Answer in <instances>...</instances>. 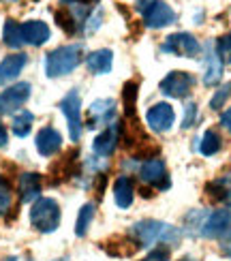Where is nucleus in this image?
I'll use <instances>...</instances> for the list:
<instances>
[{
	"label": "nucleus",
	"mask_w": 231,
	"mask_h": 261,
	"mask_svg": "<svg viewBox=\"0 0 231 261\" xmlns=\"http://www.w3.org/2000/svg\"><path fill=\"white\" fill-rule=\"evenodd\" d=\"M139 176H141V180H144V182L154 184V187H159V189H167L169 187L167 167H165L163 159H148L146 163H141Z\"/></svg>",
	"instance_id": "1a4fd4ad"
},
{
	"label": "nucleus",
	"mask_w": 231,
	"mask_h": 261,
	"mask_svg": "<svg viewBox=\"0 0 231 261\" xmlns=\"http://www.w3.org/2000/svg\"><path fill=\"white\" fill-rule=\"evenodd\" d=\"M208 197L214 201H231V173L206 184Z\"/></svg>",
	"instance_id": "aec40b11"
},
{
	"label": "nucleus",
	"mask_w": 231,
	"mask_h": 261,
	"mask_svg": "<svg viewBox=\"0 0 231 261\" xmlns=\"http://www.w3.org/2000/svg\"><path fill=\"white\" fill-rule=\"evenodd\" d=\"M118 141H120V124L112 122V126L105 128L101 135H96L94 144H92V150L96 152V154H101V156H109V154H114Z\"/></svg>",
	"instance_id": "f8f14e48"
},
{
	"label": "nucleus",
	"mask_w": 231,
	"mask_h": 261,
	"mask_svg": "<svg viewBox=\"0 0 231 261\" xmlns=\"http://www.w3.org/2000/svg\"><path fill=\"white\" fill-rule=\"evenodd\" d=\"M28 56L26 54H13V56H7L3 62H0V86L15 80L21 73V69L26 67Z\"/></svg>",
	"instance_id": "f3484780"
},
{
	"label": "nucleus",
	"mask_w": 231,
	"mask_h": 261,
	"mask_svg": "<svg viewBox=\"0 0 231 261\" xmlns=\"http://www.w3.org/2000/svg\"><path fill=\"white\" fill-rule=\"evenodd\" d=\"M231 96V82L229 84H225L221 90H216V94L212 96V101H210V107L212 110H221V107L225 105V101Z\"/></svg>",
	"instance_id": "c85d7f7f"
},
{
	"label": "nucleus",
	"mask_w": 231,
	"mask_h": 261,
	"mask_svg": "<svg viewBox=\"0 0 231 261\" xmlns=\"http://www.w3.org/2000/svg\"><path fill=\"white\" fill-rule=\"evenodd\" d=\"M92 219H94V205L92 203H86L84 208L80 210V214H77V223H75V233L77 236H86L88 233V227H90V223H92Z\"/></svg>",
	"instance_id": "a878e982"
},
{
	"label": "nucleus",
	"mask_w": 231,
	"mask_h": 261,
	"mask_svg": "<svg viewBox=\"0 0 231 261\" xmlns=\"http://www.w3.org/2000/svg\"><path fill=\"white\" fill-rule=\"evenodd\" d=\"M216 51H218V56H221L223 62H231V35H225V37L218 39Z\"/></svg>",
	"instance_id": "c756f323"
},
{
	"label": "nucleus",
	"mask_w": 231,
	"mask_h": 261,
	"mask_svg": "<svg viewBox=\"0 0 231 261\" xmlns=\"http://www.w3.org/2000/svg\"><path fill=\"white\" fill-rule=\"evenodd\" d=\"M199 150H201V154H206V156L216 154V152L221 150V137H218V133H214V130H206L203 137H201Z\"/></svg>",
	"instance_id": "bb28decb"
},
{
	"label": "nucleus",
	"mask_w": 231,
	"mask_h": 261,
	"mask_svg": "<svg viewBox=\"0 0 231 261\" xmlns=\"http://www.w3.org/2000/svg\"><path fill=\"white\" fill-rule=\"evenodd\" d=\"M75 159H77V152L71 150V152H67V154H64V159H60L56 165L52 167V173H54V176H58L56 182L67 180V178L73 176V171H75V167H73V165H75Z\"/></svg>",
	"instance_id": "4be33fe9"
},
{
	"label": "nucleus",
	"mask_w": 231,
	"mask_h": 261,
	"mask_svg": "<svg viewBox=\"0 0 231 261\" xmlns=\"http://www.w3.org/2000/svg\"><path fill=\"white\" fill-rule=\"evenodd\" d=\"M30 223L41 233H52L60 225V205L52 197H39L30 208Z\"/></svg>",
	"instance_id": "f257e3e1"
},
{
	"label": "nucleus",
	"mask_w": 231,
	"mask_h": 261,
	"mask_svg": "<svg viewBox=\"0 0 231 261\" xmlns=\"http://www.w3.org/2000/svg\"><path fill=\"white\" fill-rule=\"evenodd\" d=\"M180 261H191V259H180Z\"/></svg>",
	"instance_id": "a19ab883"
},
{
	"label": "nucleus",
	"mask_w": 231,
	"mask_h": 261,
	"mask_svg": "<svg viewBox=\"0 0 231 261\" xmlns=\"http://www.w3.org/2000/svg\"><path fill=\"white\" fill-rule=\"evenodd\" d=\"M195 114H197V107H195V103H189V105H186V110H184L182 128H189V126H193V122H195Z\"/></svg>",
	"instance_id": "473e14b6"
},
{
	"label": "nucleus",
	"mask_w": 231,
	"mask_h": 261,
	"mask_svg": "<svg viewBox=\"0 0 231 261\" xmlns=\"http://www.w3.org/2000/svg\"><path fill=\"white\" fill-rule=\"evenodd\" d=\"M141 261H169V248H165V246L152 248V251L148 253V257L141 259Z\"/></svg>",
	"instance_id": "2f4dec72"
},
{
	"label": "nucleus",
	"mask_w": 231,
	"mask_h": 261,
	"mask_svg": "<svg viewBox=\"0 0 231 261\" xmlns=\"http://www.w3.org/2000/svg\"><path fill=\"white\" fill-rule=\"evenodd\" d=\"M39 193H41V176L39 173H21L19 176V199L28 203V201H35L39 199Z\"/></svg>",
	"instance_id": "a211bd4d"
},
{
	"label": "nucleus",
	"mask_w": 231,
	"mask_h": 261,
	"mask_svg": "<svg viewBox=\"0 0 231 261\" xmlns=\"http://www.w3.org/2000/svg\"><path fill=\"white\" fill-rule=\"evenodd\" d=\"M175 120V114H173V107L169 103H157L154 107L148 110V116H146V122L152 130L157 133H163V130H169L171 124Z\"/></svg>",
	"instance_id": "9d476101"
},
{
	"label": "nucleus",
	"mask_w": 231,
	"mask_h": 261,
	"mask_svg": "<svg viewBox=\"0 0 231 261\" xmlns=\"http://www.w3.org/2000/svg\"><path fill=\"white\" fill-rule=\"evenodd\" d=\"M3 39L9 47H21L24 45V37H21V26L17 24L15 19H7V24H5V30H3Z\"/></svg>",
	"instance_id": "b1692460"
},
{
	"label": "nucleus",
	"mask_w": 231,
	"mask_h": 261,
	"mask_svg": "<svg viewBox=\"0 0 231 261\" xmlns=\"http://www.w3.org/2000/svg\"><path fill=\"white\" fill-rule=\"evenodd\" d=\"M11 208V189L9 184L0 180V214H5Z\"/></svg>",
	"instance_id": "7c9ffc66"
},
{
	"label": "nucleus",
	"mask_w": 231,
	"mask_h": 261,
	"mask_svg": "<svg viewBox=\"0 0 231 261\" xmlns=\"http://www.w3.org/2000/svg\"><path fill=\"white\" fill-rule=\"evenodd\" d=\"M9 3H17V0H9Z\"/></svg>",
	"instance_id": "58836bf2"
},
{
	"label": "nucleus",
	"mask_w": 231,
	"mask_h": 261,
	"mask_svg": "<svg viewBox=\"0 0 231 261\" xmlns=\"http://www.w3.org/2000/svg\"><path fill=\"white\" fill-rule=\"evenodd\" d=\"M30 96V84L28 82H19L15 86L7 88L0 94V114H13L17 112L21 105L28 101Z\"/></svg>",
	"instance_id": "6e6552de"
},
{
	"label": "nucleus",
	"mask_w": 231,
	"mask_h": 261,
	"mask_svg": "<svg viewBox=\"0 0 231 261\" xmlns=\"http://www.w3.org/2000/svg\"><path fill=\"white\" fill-rule=\"evenodd\" d=\"M114 199L120 208H129L133 203V180L126 176H120L114 184Z\"/></svg>",
	"instance_id": "412c9836"
},
{
	"label": "nucleus",
	"mask_w": 231,
	"mask_h": 261,
	"mask_svg": "<svg viewBox=\"0 0 231 261\" xmlns=\"http://www.w3.org/2000/svg\"><path fill=\"white\" fill-rule=\"evenodd\" d=\"M193 75L186 73V71H171L167 77L161 82V92L167 94V96H173V99H184V96L191 94V88H193Z\"/></svg>",
	"instance_id": "0eeeda50"
},
{
	"label": "nucleus",
	"mask_w": 231,
	"mask_h": 261,
	"mask_svg": "<svg viewBox=\"0 0 231 261\" xmlns=\"http://www.w3.org/2000/svg\"><path fill=\"white\" fill-rule=\"evenodd\" d=\"M221 124L229 130V133H231V110H227L223 116H221Z\"/></svg>",
	"instance_id": "f704fd0d"
},
{
	"label": "nucleus",
	"mask_w": 231,
	"mask_h": 261,
	"mask_svg": "<svg viewBox=\"0 0 231 261\" xmlns=\"http://www.w3.org/2000/svg\"><path fill=\"white\" fill-rule=\"evenodd\" d=\"M122 103H124V114L131 120H135L137 112V82H126L122 90Z\"/></svg>",
	"instance_id": "5701e85b"
},
{
	"label": "nucleus",
	"mask_w": 231,
	"mask_h": 261,
	"mask_svg": "<svg viewBox=\"0 0 231 261\" xmlns=\"http://www.w3.org/2000/svg\"><path fill=\"white\" fill-rule=\"evenodd\" d=\"M223 75V60L218 56V51L214 47V43L208 45V56H206V73H203V84L206 86H214L221 82Z\"/></svg>",
	"instance_id": "2eb2a0df"
},
{
	"label": "nucleus",
	"mask_w": 231,
	"mask_h": 261,
	"mask_svg": "<svg viewBox=\"0 0 231 261\" xmlns=\"http://www.w3.org/2000/svg\"><path fill=\"white\" fill-rule=\"evenodd\" d=\"M56 261H67V259H56Z\"/></svg>",
	"instance_id": "ea45409f"
},
{
	"label": "nucleus",
	"mask_w": 231,
	"mask_h": 261,
	"mask_svg": "<svg viewBox=\"0 0 231 261\" xmlns=\"http://www.w3.org/2000/svg\"><path fill=\"white\" fill-rule=\"evenodd\" d=\"M116 116V105L112 99H98L90 107V126L112 124Z\"/></svg>",
	"instance_id": "4468645a"
},
{
	"label": "nucleus",
	"mask_w": 231,
	"mask_h": 261,
	"mask_svg": "<svg viewBox=\"0 0 231 261\" xmlns=\"http://www.w3.org/2000/svg\"><path fill=\"white\" fill-rule=\"evenodd\" d=\"M5 144H7V128L0 124V148H3Z\"/></svg>",
	"instance_id": "c9c22d12"
},
{
	"label": "nucleus",
	"mask_w": 231,
	"mask_h": 261,
	"mask_svg": "<svg viewBox=\"0 0 231 261\" xmlns=\"http://www.w3.org/2000/svg\"><path fill=\"white\" fill-rule=\"evenodd\" d=\"M62 3H64V5H69V3H73V0H62Z\"/></svg>",
	"instance_id": "4c0bfd02"
},
{
	"label": "nucleus",
	"mask_w": 231,
	"mask_h": 261,
	"mask_svg": "<svg viewBox=\"0 0 231 261\" xmlns=\"http://www.w3.org/2000/svg\"><path fill=\"white\" fill-rule=\"evenodd\" d=\"M88 69H90L94 75H103L112 71V64H114V54L109 49H96L88 56Z\"/></svg>",
	"instance_id": "6ab92c4d"
},
{
	"label": "nucleus",
	"mask_w": 231,
	"mask_h": 261,
	"mask_svg": "<svg viewBox=\"0 0 231 261\" xmlns=\"http://www.w3.org/2000/svg\"><path fill=\"white\" fill-rule=\"evenodd\" d=\"M80 62H82V45H64V47H58L52 54H47L45 73L49 77L69 75Z\"/></svg>",
	"instance_id": "7ed1b4c3"
},
{
	"label": "nucleus",
	"mask_w": 231,
	"mask_h": 261,
	"mask_svg": "<svg viewBox=\"0 0 231 261\" xmlns=\"http://www.w3.org/2000/svg\"><path fill=\"white\" fill-rule=\"evenodd\" d=\"M227 255H229V257H231V246H227Z\"/></svg>",
	"instance_id": "e433bc0d"
},
{
	"label": "nucleus",
	"mask_w": 231,
	"mask_h": 261,
	"mask_svg": "<svg viewBox=\"0 0 231 261\" xmlns=\"http://www.w3.org/2000/svg\"><path fill=\"white\" fill-rule=\"evenodd\" d=\"M165 54H178V56H186V58H195L199 54V43L191 35V32H175L169 35L167 41L163 43L161 47Z\"/></svg>",
	"instance_id": "423d86ee"
},
{
	"label": "nucleus",
	"mask_w": 231,
	"mask_h": 261,
	"mask_svg": "<svg viewBox=\"0 0 231 261\" xmlns=\"http://www.w3.org/2000/svg\"><path fill=\"white\" fill-rule=\"evenodd\" d=\"M173 21H175L173 9L167 3H163V0H157L144 13V24L148 28H163V26L173 24Z\"/></svg>",
	"instance_id": "9b49d317"
},
{
	"label": "nucleus",
	"mask_w": 231,
	"mask_h": 261,
	"mask_svg": "<svg viewBox=\"0 0 231 261\" xmlns=\"http://www.w3.org/2000/svg\"><path fill=\"white\" fill-rule=\"evenodd\" d=\"M60 110H62L64 116H67L71 139L73 141H80V137H82V99H80V92L71 90L60 101Z\"/></svg>",
	"instance_id": "20e7f679"
},
{
	"label": "nucleus",
	"mask_w": 231,
	"mask_h": 261,
	"mask_svg": "<svg viewBox=\"0 0 231 261\" xmlns=\"http://www.w3.org/2000/svg\"><path fill=\"white\" fill-rule=\"evenodd\" d=\"M21 37H24V43H30V45H43L49 39V28L45 21L30 19L21 24Z\"/></svg>",
	"instance_id": "dca6fc26"
},
{
	"label": "nucleus",
	"mask_w": 231,
	"mask_h": 261,
	"mask_svg": "<svg viewBox=\"0 0 231 261\" xmlns=\"http://www.w3.org/2000/svg\"><path fill=\"white\" fill-rule=\"evenodd\" d=\"M154 3H157V0H137V3H135V9L139 11V13H146V11H148Z\"/></svg>",
	"instance_id": "72a5a7b5"
},
{
	"label": "nucleus",
	"mask_w": 231,
	"mask_h": 261,
	"mask_svg": "<svg viewBox=\"0 0 231 261\" xmlns=\"http://www.w3.org/2000/svg\"><path fill=\"white\" fill-rule=\"evenodd\" d=\"M201 233L212 240H229L231 238V208L216 210L201 225Z\"/></svg>",
	"instance_id": "39448f33"
},
{
	"label": "nucleus",
	"mask_w": 231,
	"mask_h": 261,
	"mask_svg": "<svg viewBox=\"0 0 231 261\" xmlns=\"http://www.w3.org/2000/svg\"><path fill=\"white\" fill-rule=\"evenodd\" d=\"M131 236L141 246H148L154 242H169L178 238V231L171 225H165L161 221H139L131 227Z\"/></svg>",
	"instance_id": "f03ea898"
},
{
	"label": "nucleus",
	"mask_w": 231,
	"mask_h": 261,
	"mask_svg": "<svg viewBox=\"0 0 231 261\" xmlns=\"http://www.w3.org/2000/svg\"><path fill=\"white\" fill-rule=\"evenodd\" d=\"M60 146H62V137H60V133L56 128L45 126V128L39 130V135H37V150H39V154L52 156V154H56V152L60 150Z\"/></svg>",
	"instance_id": "ddd939ff"
},
{
	"label": "nucleus",
	"mask_w": 231,
	"mask_h": 261,
	"mask_svg": "<svg viewBox=\"0 0 231 261\" xmlns=\"http://www.w3.org/2000/svg\"><path fill=\"white\" fill-rule=\"evenodd\" d=\"M32 120H35V116H32L28 110H21L15 118H13V122H11V128H13V133L17 137H26L30 133V128H32Z\"/></svg>",
	"instance_id": "393cba45"
},
{
	"label": "nucleus",
	"mask_w": 231,
	"mask_h": 261,
	"mask_svg": "<svg viewBox=\"0 0 231 261\" xmlns=\"http://www.w3.org/2000/svg\"><path fill=\"white\" fill-rule=\"evenodd\" d=\"M54 17H56V24L67 32V35H73V32L77 30V24H75V17L69 13L67 9H60V11H56L54 13Z\"/></svg>",
	"instance_id": "cd10ccee"
}]
</instances>
